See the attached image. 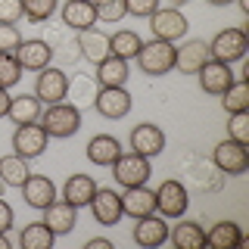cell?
<instances>
[{
  "mask_svg": "<svg viewBox=\"0 0 249 249\" xmlns=\"http://www.w3.org/2000/svg\"><path fill=\"white\" fill-rule=\"evenodd\" d=\"M37 122H41V128L50 137L66 140V137L78 134V128H81V109H78L75 103H69V100H59V103L44 106V112H41Z\"/></svg>",
  "mask_w": 249,
  "mask_h": 249,
  "instance_id": "cell-1",
  "label": "cell"
},
{
  "mask_svg": "<svg viewBox=\"0 0 249 249\" xmlns=\"http://www.w3.org/2000/svg\"><path fill=\"white\" fill-rule=\"evenodd\" d=\"M137 66L143 75H168L171 69H175V44L171 41H159V37H153V41H143V47L137 50Z\"/></svg>",
  "mask_w": 249,
  "mask_h": 249,
  "instance_id": "cell-2",
  "label": "cell"
},
{
  "mask_svg": "<svg viewBox=\"0 0 249 249\" xmlns=\"http://www.w3.org/2000/svg\"><path fill=\"white\" fill-rule=\"evenodd\" d=\"M109 168H112V178H115V184H119V187H140V184L150 181V175H153V165H150L146 156L124 153V150H122V156Z\"/></svg>",
  "mask_w": 249,
  "mask_h": 249,
  "instance_id": "cell-3",
  "label": "cell"
},
{
  "mask_svg": "<svg viewBox=\"0 0 249 249\" xmlns=\"http://www.w3.org/2000/svg\"><path fill=\"white\" fill-rule=\"evenodd\" d=\"M249 50V35L243 28H221L218 35L209 41V53L212 59H221V62H240Z\"/></svg>",
  "mask_w": 249,
  "mask_h": 249,
  "instance_id": "cell-4",
  "label": "cell"
},
{
  "mask_svg": "<svg viewBox=\"0 0 249 249\" xmlns=\"http://www.w3.org/2000/svg\"><path fill=\"white\" fill-rule=\"evenodd\" d=\"M153 193H156V212H159L162 218H181L187 212V206H190L187 187L181 181H175V178L162 181Z\"/></svg>",
  "mask_w": 249,
  "mask_h": 249,
  "instance_id": "cell-5",
  "label": "cell"
},
{
  "mask_svg": "<svg viewBox=\"0 0 249 249\" xmlns=\"http://www.w3.org/2000/svg\"><path fill=\"white\" fill-rule=\"evenodd\" d=\"M35 97L41 100L44 106L66 100L69 97V72L59 69V66H53V62L47 69H41V72H37V81H35Z\"/></svg>",
  "mask_w": 249,
  "mask_h": 249,
  "instance_id": "cell-6",
  "label": "cell"
},
{
  "mask_svg": "<svg viewBox=\"0 0 249 249\" xmlns=\"http://www.w3.org/2000/svg\"><path fill=\"white\" fill-rule=\"evenodd\" d=\"M150 28H153V37H159V41H181L187 35V16L178 10V6H159L153 16H150Z\"/></svg>",
  "mask_w": 249,
  "mask_h": 249,
  "instance_id": "cell-7",
  "label": "cell"
},
{
  "mask_svg": "<svg viewBox=\"0 0 249 249\" xmlns=\"http://www.w3.org/2000/svg\"><path fill=\"white\" fill-rule=\"evenodd\" d=\"M47 143H50V134L41 128V122H31V124H16V134H13V153L22 156V159H37Z\"/></svg>",
  "mask_w": 249,
  "mask_h": 249,
  "instance_id": "cell-8",
  "label": "cell"
},
{
  "mask_svg": "<svg viewBox=\"0 0 249 249\" xmlns=\"http://www.w3.org/2000/svg\"><path fill=\"white\" fill-rule=\"evenodd\" d=\"M212 162L218 171H224V175H243L249 168V150L243 143H237V140H221V143L212 150Z\"/></svg>",
  "mask_w": 249,
  "mask_h": 249,
  "instance_id": "cell-9",
  "label": "cell"
},
{
  "mask_svg": "<svg viewBox=\"0 0 249 249\" xmlns=\"http://www.w3.org/2000/svg\"><path fill=\"white\" fill-rule=\"evenodd\" d=\"M131 106H134V100H131V93L124 88H100L97 97H93V109L109 122L124 119L131 112Z\"/></svg>",
  "mask_w": 249,
  "mask_h": 249,
  "instance_id": "cell-10",
  "label": "cell"
},
{
  "mask_svg": "<svg viewBox=\"0 0 249 249\" xmlns=\"http://www.w3.org/2000/svg\"><path fill=\"white\" fill-rule=\"evenodd\" d=\"M128 143H131V153H140L146 159H153V156H159L165 150V131L153 122H140V124H134Z\"/></svg>",
  "mask_w": 249,
  "mask_h": 249,
  "instance_id": "cell-11",
  "label": "cell"
},
{
  "mask_svg": "<svg viewBox=\"0 0 249 249\" xmlns=\"http://www.w3.org/2000/svg\"><path fill=\"white\" fill-rule=\"evenodd\" d=\"M88 206H90L93 221L103 224V228H112V224L122 221V196L115 190H109V187H97V193H93Z\"/></svg>",
  "mask_w": 249,
  "mask_h": 249,
  "instance_id": "cell-12",
  "label": "cell"
},
{
  "mask_svg": "<svg viewBox=\"0 0 249 249\" xmlns=\"http://www.w3.org/2000/svg\"><path fill=\"white\" fill-rule=\"evenodd\" d=\"M16 59H19L22 72H41L53 62V50L44 37H28L16 47Z\"/></svg>",
  "mask_w": 249,
  "mask_h": 249,
  "instance_id": "cell-13",
  "label": "cell"
},
{
  "mask_svg": "<svg viewBox=\"0 0 249 249\" xmlns=\"http://www.w3.org/2000/svg\"><path fill=\"white\" fill-rule=\"evenodd\" d=\"M212 59V53H209V44L199 41V37H193V41H184L181 47H175V69L184 75H196L206 62Z\"/></svg>",
  "mask_w": 249,
  "mask_h": 249,
  "instance_id": "cell-14",
  "label": "cell"
},
{
  "mask_svg": "<svg viewBox=\"0 0 249 249\" xmlns=\"http://www.w3.org/2000/svg\"><path fill=\"white\" fill-rule=\"evenodd\" d=\"M134 243L137 246H146V249H156V246L168 243V221L159 212L137 218V224H134Z\"/></svg>",
  "mask_w": 249,
  "mask_h": 249,
  "instance_id": "cell-15",
  "label": "cell"
},
{
  "mask_svg": "<svg viewBox=\"0 0 249 249\" xmlns=\"http://www.w3.org/2000/svg\"><path fill=\"white\" fill-rule=\"evenodd\" d=\"M196 78H199V88L206 90V93H212V97H221V93L231 88L233 72H231L228 62H221V59H209L206 66H202L199 72H196Z\"/></svg>",
  "mask_w": 249,
  "mask_h": 249,
  "instance_id": "cell-16",
  "label": "cell"
},
{
  "mask_svg": "<svg viewBox=\"0 0 249 249\" xmlns=\"http://www.w3.org/2000/svg\"><path fill=\"white\" fill-rule=\"evenodd\" d=\"M41 212H44L41 221L53 233H56V237H62V233H72L75 224H78V209L72 206V202H66V199H53L47 209H41Z\"/></svg>",
  "mask_w": 249,
  "mask_h": 249,
  "instance_id": "cell-17",
  "label": "cell"
},
{
  "mask_svg": "<svg viewBox=\"0 0 249 249\" xmlns=\"http://www.w3.org/2000/svg\"><path fill=\"white\" fill-rule=\"evenodd\" d=\"M75 41H78V53H81V59L88 62H103L106 56H112V50H109V35H103L100 28H84V31H75Z\"/></svg>",
  "mask_w": 249,
  "mask_h": 249,
  "instance_id": "cell-18",
  "label": "cell"
},
{
  "mask_svg": "<svg viewBox=\"0 0 249 249\" xmlns=\"http://www.w3.org/2000/svg\"><path fill=\"white\" fill-rule=\"evenodd\" d=\"M119 196H122V215H131L134 221H137V218H143V215H153L156 212V193L146 184L124 187V193H119Z\"/></svg>",
  "mask_w": 249,
  "mask_h": 249,
  "instance_id": "cell-19",
  "label": "cell"
},
{
  "mask_svg": "<svg viewBox=\"0 0 249 249\" xmlns=\"http://www.w3.org/2000/svg\"><path fill=\"white\" fill-rule=\"evenodd\" d=\"M47 44H50V50H53V59H62L66 66H72V62L81 56L78 53V41H75V31L69 28V25H47V37H44Z\"/></svg>",
  "mask_w": 249,
  "mask_h": 249,
  "instance_id": "cell-20",
  "label": "cell"
},
{
  "mask_svg": "<svg viewBox=\"0 0 249 249\" xmlns=\"http://www.w3.org/2000/svg\"><path fill=\"white\" fill-rule=\"evenodd\" d=\"M19 190H22V199H25L31 209H47L56 199V184L47 175H28Z\"/></svg>",
  "mask_w": 249,
  "mask_h": 249,
  "instance_id": "cell-21",
  "label": "cell"
},
{
  "mask_svg": "<svg viewBox=\"0 0 249 249\" xmlns=\"http://www.w3.org/2000/svg\"><path fill=\"white\" fill-rule=\"evenodd\" d=\"M59 16H62V25H69L72 31H84L97 25V6L90 0H66Z\"/></svg>",
  "mask_w": 249,
  "mask_h": 249,
  "instance_id": "cell-22",
  "label": "cell"
},
{
  "mask_svg": "<svg viewBox=\"0 0 249 249\" xmlns=\"http://www.w3.org/2000/svg\"><path fill=\"white\" fill-rule=\"evenodd\" d=\"M128 75H131V66H128V59L106 56L103 62H97V72H93V81H97L100 88H124V84H128Z\"/></svg>",
  "mask_w": 249,
  "mask_h": 249,
  "instance_id": "cell-23",
  "label": "cell"
},
{
  "mask_svg": "<svg viewBox=\"0 0 249 249\" xmlns=\"http://www.w3.org/2000/svg\"><path fill=\"white\" fill-rule=\"evenodd\" d=\"M93 193H97V181H93L90 175H81V171H75V175L66 178V184H62V199L72 202L75 209L88 206L93 199Z\"/></svg>",
  "mask_w": 249,
  "mask_h": 249,
  "instance_id": "cell-24",
  "label": "cell"
},
{
  "mask_svg": "<svg viewBox=\"0 0 249 249\" xmlns=\"http://www.w3.org/2000/svg\"><path fill=\"white\" fill-rule=\"evenodd\" d=\"M119 156H122V140L119 137H112V134H93L88 140V159L93 162V165L106 168V165H112Z\"/></svg>",
  "mask_w": 249,
  "mask_h": 249,
  "instance_id": "cell-25",
  "label": "cell"
},
{
  "mask_svg": "<svg viewBox=\"0 0 249 249\" xmlns=\"http://www.w3.org/2000/svg\"><path fill=\"white\" fill-rule=\"evenodd\" d=\"M246 243V233L240 231L237 221H218L212 224V231H206V246L212 249H237Z\"/></svg>",
  "mask_w": 249,
  "mask_h": 249,
  "instance_id": "cell-26",
  "label": "cell"
},
{
  "mask_svg": "<svg viewBox=\"0 0 249 249\" xmlns=\"http://www.w3.org/2000/svg\"><path fill=\"white\" fill-rule=\"evenodd\" d=\"M44 112V103L35 97V93H19V97H10V112H6V119L13 124H31L37 122Z\"/></svg>",
  "mask_w": 249,
  "mask_h": 249,
  "instance_id": "cell-27",
  "label": "cell"
},
{
  "mask_svg": "<svg viewBox=\"0 0 249 249\" xmlns=\"http://www.w3.org/2000/svg\"><path fill=\"white\" fill-rule=\"evenodd\" d=\"M168 240L178 249H202L206 246V231L199 221H178L175 228H168Z\"/></svg>",
  "mask_w": 249,
  "mask_h": 249,
  "instance_id": "cell-28",
  "label": "cell"
},
{
  "mask_svg": "<svg viewBox=\"0 0 249 249\" xmlns=\"http://www.w3.org/2000/svg\"><path fill=\"white\" fill-rule=\"evenodd\" d=\"M53 243H56V233L47 228L44 221H31L19 233V246L22 249H53Z\"/></svg>",
  "mask_w": 249,
  "mask_h": 249,
  "instance_id": "cell-29",
  "label": "cell"
},
{
  "mask_svg": "<svg viewBox=\"0 0 249 249\" xmlns=\"http://www.w3.org/2000/svg\"><path fill=\"white\" fill-rule=\"evenodd\" d=\"M97 90H100V84L93 81V75H78L75 78H69V103H75L78 109L81 106H93V97H97Z\"/></svg>",
  "mask_w": 249,
  "mask_h": 249,
  "instance_id": "cell-30",
  "label": "cell"
},
{
  "mask_svg": "<svg viewBox=\"0 0 249 249\" xmlns=\"http://www.w3.org/2000/svg\"><path fill=\"white\" fill-rule=\"evenodd\" d=\"M143 47V37L137 35V31H131V28H122V31H115V35H109V50H112V56H119V59H134L137 56V50Z\"/></svg>",
  "mask_w": 249,
  "mask_h": 249,
  "instance_id": "cell-31",
  "label": "cell"
},
{
  "mask_svg": "<svg viewBox=\"0 0 249 249\" xmlns=\"http://www.w3.org/2000/svg\"><path fill=\"white\" fill-rule=\"evenodd\" d=\"M28 175H31L28 159H22V156H16V153L0 159V181H3L6 187H22Z\"/></svg>",
  "mask_w": 249,
  "mask_h": 249,
  "instance_id": "cell-32",
  "label": "cell"
},
{
  "mask_svg": "<svg viewBox=\"0 0 249 249\" xmlns=\"http://www.w3.org/2000/svg\"><path fill=\"white\" fill-rule=\"evenodd\" d=\"M221 106L224 112H249V81L246 78H233L231 88L221 93Z\"/></svg>",
  "mask_w": 249,
  "mask_h": 249,
  "instance_id": "cell-33",
  "label": "cell"
},
{
  "mask_svg": "<svg viewBox=\"0 0 249 249\" xmlns=\"http://www.w3.org/2000/svg\"><path fill=\"white\" fill-rule=\"evenodd\" d=\"M53 13H56V0H22V16L35 25L50 22Z\"/></svg>",
  "mask_w": 249,
  "mask_h": 249,
  "instance_id": "cell-34",
  "label": "cell"
},
{
  "mask_svg": "<svg viewBox=\"0 0 249 249\" xmlns=\"http://www.w3.org/2000/svg\"><path fill=\"white\" fill-rule=\"evenodd\" d=\"M22 81V66L16 59V53H0V88L10 90Z\"/></svg>",
  "mask_w": 249,
  "mask_h": 249,
  "instance_id": "cell-35",
  "label": "cell"
},
{
  "mask_svg": "<svg viewBox=\"0 0 249 249\" xmlns=\"http://www.w3.org/2000/svg\"><path fill=\"white\" fill-rule=\"evenodd\" d=\"M228 137L249 146V112H231L228 115Z\"/></svg>",
  "mask_w": 249,
  "mask_h": 249,
  "instance_id": "cell-36",
  "label": "cell"
},
{
  "mask_svg": "<svg viewBox=\"0 0 249 249\" xmlns=\"http://www.w3.org/2000/svg\"><path fill=\"white\" fill-rule=\"evenodd\" d=\"M124 16V0H106L97 6V22H122Z\"/></svg>",
  "mask_w": 249,
  "mask_h": 249,
  "instance_id": "cell-37",
  "label": "cell"
},
{
  "mask_svg": "<svg viewBox=\"0 0 249 249\" xmlns=\"http://www.w3.org/2000/svg\"><path fill=\"white\" fill-rule=\"evenodd\" d=\"M156 10H159V0H124V13L137 19H150Z\"/></svg>",
  "mask_w": 249,
  "mask_h": 249,
  "instance_id": "cell-38",
  "label": "cell"
},
{
  "mask_svg": "<svg viewBox=\"0 0 249 249\" xmlns=\"http://www.w3.org/2000/svg\"><path fill=\"white\" fill-rule=\"evenodd\" d=\"M22 19V0H0V25H16Z\"/></svg>",
  "mask_w": 249,
  "mask_h": 249,
  "instance_id": "cell-39",
  "label": "cell"
},
{
  "mask_svg": "<svg viewBox=\"0 0 249 249\" xmlns=\"http://www.w3.org/2000/svg\"><path fill=\"white\" fill-rule=\"evenodd\" d=\"M22 44V35L16 25H0V53H16V47Z\"/></svg>",
  "mask_w": 249,
  "mask_h": 249,
  "instance_id": "cell-40",
  "label": "cell"
},
{
  "mask_svg": "<svg viewBox=\"0 0 249 249\" xmlns=\"http://www.w3.org/2000/svg\"><path fill=\"white\" fill-rule=\"evenodd\" d=\"M13 221H16V215H13V206H10V202H6L3 196H0V233H10Z\"/></svg>",
  "mask_w": 249,
  "mask_h": 249,
  "instance_id": "cell-41",
  "label": "cell"
},
{
  "mask_svg": "<svg viewBox=\"0 0 249 249\" xmlns=\"http://www.w3.org/2000/svg\"><path fill=\"white\" fill-rule=\"evenodd\" d=\"M84 249H112V243H109V240H103V237H93V240H88V243H84Z\"/></svg>",
  "mask_w": 249,
  "mask_h": 249,
  "instance_id": "cell-42",
  "label": "cell"
},
{
  "mask_svg": "<svg viewBox=\"0 0 249 249\" xmlns=\"http://www.w3.org/2000/svg\"><path fill=\"white\" fill-rule=\"evenodd\" d=\"M6 112H10V90L0 88V119H6Z\"/></svg>",
  "mask_w": 249,
  "mask_h": 249,
  "instance_id": "cell-43",
  "label": "cell"
},
{
  "mask_svg": "<svg viewBox=\"0 0 249 249\" xmlns=\"http://www.w3.org/2000/svg\"><path fill=\"white\" fill-rule=\"evenodd\" d=\"M237 6H240V13L249 16V0H237Z\"/></svg>",
  "mask_w": 249,
  "mask_h": 249,
  "instance_id": "cell-44",
  "label": "cell"
},
{
  "mask_svg": "<svg viewBox=\"0 0 249 249\" xmlns=\"http://www.w3.org/2000/svg\"><path fill=\"white\" fill-rule=\"evenodd\" d=\"M0 249H10V237L6 233H0Z\"/></svg>",
  "mask_w": 249,
  "mask_h": 249,
  "instance_id": "cell-45",
  "label": "cell"
},
{
  "mask_svg": "<svg viewBox=\"0 0 249 249\" xmlns=\"http://www.w3.org/2000/svg\"><path fill=\"white\" fill-rule=\"evenodd\" d=\"M206 3H212V6H228V3H233V0H206Z\"/></svg>",
  "mask_w": 249,
  "mask_h": 249,
  "instance_id": "cell-46",
  "label": "cell"
},
{
  "mask_svg": "<svg viewBox=\"0 0 249 249\" xmlns=\"http://www.w3.org/2000/svg\"><path fill=\"white\" fill-rule=\"evenodd\" d=\"M184 3H187V0H171V6H178V10H181Z\"/></svg>",
  "mask_w": 249,
  "mask_h": 249,
  "instance_id": "cell-47",
  "label": "cell"
},
{
  "mask_svg": "<svg viewBox=\"0 0 249 249\" xmlns=\"http://www.w3.org/2000/svg\"><path fill=\"white\" fill-rule=\"evenodd\" d=\"M3 193H6V184H3V181H0V196H3Z\"/></svg>",
  "mask_w": 249,
  "mask_h": 249,
  "instance_id": "cell-48",
  "label": "cell"
},
{
  "mask_svg": "<svg viewBox=\"0 0 249 249\" xmlns=\"http://www.w3.org/2000/svg\"><path fill=\"white\" fill-rule=\"evenodd\" d=\"M90 3H93V6H100V3H106V0H90Z\"/></svg>",
  "mask_w": 249,
  "mask_h": 249,
  "instance_id": "cell-49",
  "label": "cell"
}]
</instances>
